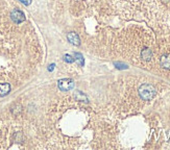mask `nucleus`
I'll list each match as a JSON object with an SVG mask.
<instances>
[{
	"instance_id": "nucleus-1",
	"label": "nucleus",
	"mask_w": 170,
	"mask_h": 150,
	"mask_svg": "<svg viewBox=\"0 0 170 150\" xmlns=\"http://www.w3.org/2000/svg\"><path fill=\"white\" fill-rule=\"evenodd\" d=\"M157 94V90L152 85L144 83L139 88V95L143 100H151Z\"/></svg>"
},
{
	"instance_id": "nucleus-2",
	"label": "nucleus",
	"mask_w": 170,
	"mask_h": 150,
	"mask_svg": "<svg viewBox=\"0 0 170 150\" xmlns=\"http://www.w3.org/2000/svg\"><path fill=\"white\" fill-rule=\"evenodd\" d=\"M58 87L61 91L67 92V91H70V90H72L74 88V81L70 78L60 79L58 81Z\"/></svg>"
},
{
	"instance_id": "nucleus-3",
	"label": "nucleus",
	"mask_w": 170,
	"mask_h": 150,
	"mask_svg": "<svg viewBox=\"0 0 170 150\" xmlns=\"http://www.w3.org/2000/svg\"><path fill=\"white\" fill-rule=\"evenodd\" d=\"M11 18L14 22L19 24V23H22L25 20V15L20 9H14L11 13Z\"/></svg>"
},
{
	"instance_id": "nucleus-4",
	"label": "nucleus",
	"mask_w": 170,
	"mask_h": 150,
	"mask_svg": "<svg viewBox=\"0 0 170 150\" xmlns=\"http://www.w3.org/2000/svg\"><path fill=\"white\" fill-rule=\"evenodd\" d=\"M67 39L72 45H75V46H79L81 45V39H79V34L76 32H69L67 34Z\"/></svg>"
},
{
	"instance_id": "nucleus-5",
	"label": "nucleus",
	"mask_w": 170,
	"mask_h": 150,
	"mask_svg": "<svg viewBox=\"0 0 170 150\" xmlns=\"http://www.w3.org/2000/svg\"><path fill=\"white\" fill-rule=\"evenodd\" d=\"M11 92L9 83H0V97H3Z\"/></svg>"
},
{
	"instance_id": "nucleus-6",
	"label": "nucleus",
	"mask_w": 170,
	"mask_h": 150,
	"mask_svg": "<svg viewBox=\"0 0 170 150\" xmlns=\"http://www.w3.org/2000/svg\"><path fill=\"white\" fill-rule=\"evenodd\" d=\"M74 98L76 99V100L79 101H85V102H87L88 101V98H87V95L84 94L83 92H81V91H75L73 94Z\"/></svg>"
},
{
	"instance_id": "nucleus-7",
	"label": "nucleus",
	"mask_w": 170,
	"mask_h": 150,
	"mask_svg": "<svg viewBox=\"0 0 170 150\" xmlns=\"http://www.w3.org/2000/svg\"><path fill=\"white\" fill-rule=\"evenodd\" d=\"M73 57H74V60L77 62V64H79V65L84 66V64H85V60H84L83 54L79 53V52H75V53L73 54Z\"/></svg>"
},
{
	"instance_id": "nucleus-8",
	"label": "nucleus",
	"mask_w": 170,
	"mask_h": 150,
	"mask_svg": "<svg viewBox=\"0 0 170 150\" xmlns=\"http://www.w3.org/2000/svg\"><path fill=\"white\" fill-rule=\"evenodd\" d=\"M161 64L164 68H167V69H170V55H165L162 57L161 60Z\"/></svg>"
},
{
	"instance_id": "nucleus-9",
	"label": "nucleus",
	"mask_w": 170,
	"mask_h": 150,
	"mask_svg": "<svg viewBox=\"0 0 170 150\" xmlns=\"http://www.w3.org/2000/svg\"><path fill=\"white\" fill-rule=\"evenodd\" d=\"M142 57H143L144 60H149V58L151 57V51H150L149 49H144L143 51H142Z\"/></svg>"
},
{
	"instance_id": "nucleus-10",
	"label": "nucleus",
	"mask_w": 170,
	"mask_h": 150,
	"mask_svg": "<svg viewBox=\"0 0 170 150\" xmlns=\"http://www.w3.org/2000/svg\"><path fill=\"white\" fill-rule=\"evenodd\" d=\"M64 61L67 62V63H73L75 60H74V57L72 55H69V54H65V55H64Z\"/></svg>"
},
{
	"instance_id": "nucleus-11",
	"label": "nucleus",
	"mask_w": 170,
	"mask_h": 150,
	"mask_svg": "<svg viewBox=\"0 0 170 150\" xmlns=\"http://www.w3.org/2000/svg\"><path fill=\"white\" fill-rule=\"evenodd\" d=\"M115 66H116L117 69H128V66L125 65V64H121V63H115Z\"/></svg>"
},
{
	"instance_id": "nucleus-12",
	"label": "nucleus",
	"mask_w": 170,
	"mask_h": 150,
	"mask_svg": "<svg viewBox=\"0 0 170 150\" xmlns=\"http://www.w3.org/2000/svg\"><path fill=\"white\" fill-rule=\"evenodd\" d=\"M19 1H21V2L25 5H29L30 3H32V0H19Z\"/></svg>"
},
{
	"instance_id": "nucleus-13",
	"label": "nucleus",
	"mask_w": 170,
	"mask_h": 150,
	"mask_svg": "<svg viewBox=\"0 0 170 150\" xmlns=\"http://www.w3.org/2000/svg\"><path fill=\"white\" fill-rule=\"evenodd\" d=\"M53 67H54L53 64H52V65H50L49 66V71H52V70H53Z\"/></svg>"
}]
</instances>
